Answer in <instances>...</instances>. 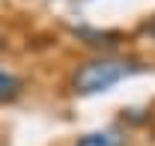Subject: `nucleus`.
<instances>
[{"label":"nucleus","mask_w":155,"mask_h":146,"mask_svg":"<svg viewBox=\"0 0 155 146\" xmlns=\"http://www.w3.org/2000/svg\"><path fill=\"white\" fill-rule=\"evenodd\" d=\"M75 146H125V134L119 128H101V131H90L78 137Z\"/></svg>","instance_id":"nucleus-3"},{"label":"nucleus","mask_w":155,"mask_h":146,"mask_svg":"<svg viewBox=\"0 0 155 146\" xmlns=\"http://www.w3.org/2000/svg\"><path fill=\"white\" fill-rule=\"evenodd\" d=\"M84 45H90V48H96V51H114L119 48V42H122V33H116V30H96V27H75L72 30Z\"/></svg>","instance_id":"nucleus-2"},{"label":"nucleus","mask_w":155,"mask_h":146,"mask_svg":"<svg viewBox=\"0 0 155 146\" xmlns=\"http://www.w3.org/2000/svg\"><path fill=\"white\" fill-rule=\"evenodd\" d=\"M146 66L134 60V57H110V54H98L93 60H84L72 72L69 87L75 95H98L107 92L110 87H116L119 81L131 78V75L143 72Z\"/></svg>","instance_id":"nucleus-1"},{"label":"nucleus","mask_w":155,"mask_h":146,"mask_svg":"<svg viewBox=\"0 0 155 146\" xmlns=\"http://www.w3.org/2000/svg\"><path fill=\"white\" fill-rule=\"evenodd\" d=\"M146 33H149V36H152V39H155V18H152V21H149V24H146Z\"/></svg>","instance_id":"nucleus-5"},{"label":"nucleus","mask_w":155,"mask_h":146,"mask_svg":"<svg viewBox=\"0 0 155 146\" xmlns=\"http://www.w3.org/2000/svg\"><path fill=\"white\" fill-rule=\"evenodd\" d=\"M21 92H24V81L18 75L0 69V101H15Z\"/></svg>","instance_id":"nucleus-4"}]
</instances>
